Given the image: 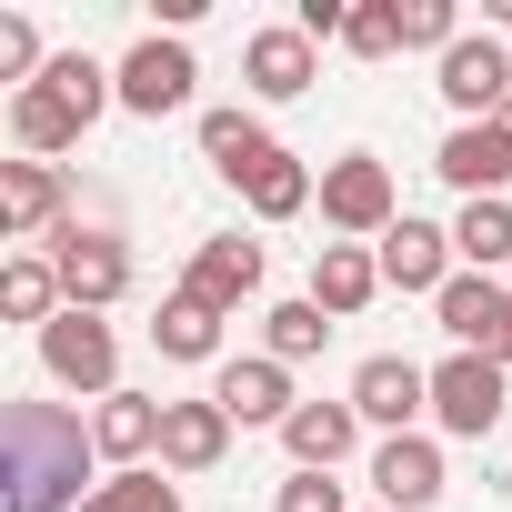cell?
<instances>
[{"mask_svg": "<svg viewBox=\"0 0 512 512\" xmlns=\"http://www.w3.org/2000/svg\"><path fill=\"white\" fill-rule=\"evenodd\" d=\"M91 482V422L61 402H0V512H81Z\"/></svg>", "mask_w": 512, "mask_h": 512, "instance_id": "6da1fadb", "label": "cell"}, {"mask_svg": "<svg viewBox=\"0 0 512 512\" xmlns=\"http://www.w3.org/2000/svg\"><path fill=\"white\" fill-rule=\"evenodd\" d=\"M111 91H121V111H131V121H171V111H191L201 61H191V41H181V31H141V41L111 61Z\"/></svg>", "mask_w": 512, "mask_h": 512, "instance_id": "7a4b0ae2", "label": "cell"}, {"mask_svg": "<svg viewBox=\"0 0 512 512\" xmlns=\"http://www.w3.org/2000/svg\"><path fill=\"white\" fill-rule=\"evenodd\" d=\"M402 221V191H392V161L382 151H342V161H322V231H342V241H382Z\"/></svg>", "mask_w": 512, "mask_h": 512, "instance_id": "3957f363", "label": "cell"}, {"mask_svg": "<svg viewBox=\"0 0 512 512\" xmlns=\"http://www.w3.org/2000/svg\"><path fill=\"white\" fill-rule=\"evenodd\" d=\"M41 372L81 402H111L121 392V332L101 312H61V322H41Z\"/></svg>", "mask_w": 512, "mask_h": 512, "instance_id": "277c9868", "label": "cell"}, {"mask_svg": "<svg viewBox=\"0 0 512 512\" xmlns=\"http://www.w3.org/2000/svg\"><path fill=\"white\" fill-rule=\"evenodd\" d=\"M502 402H512V382H502L492 352H442L432 362V422L452 442H492L502 432Z\"/></svg>", "mask_w": 512, "mask_h": 512, "instance_id": "5b68a950", "label": "cell"}, {"mask_svg": "<svg viewBox=\"0 0 512 512\" xmlns=\"http://www.w3.org/2000/svg\"><path fill=\"white\" fill-rule=\"evenodd\" d=\"M432 91L452 101V121H502V101H512V41L462 31V41L432 61Z\"/></svg>", "mask_w": 512, "mask_h": 512, "instance_id": "8992f818", "label": "cell"}, {"mask_svg": "<svg viewBox=\"0 0 512 512\" xmlns=\"http://www.w3.org/2000/svg\"><path fill=\"white\" fill-rule=\"evenodd\" d=\"M51 262H61L71 312H111V302L131 292V241H121V231H101V221H61Z\"/></svg>", "mask_w": 512, "mask_h": 512, "instance_id": "52a82bcc", "label": "cell"}, {"mask_svg": "<svg viewBox=\"0 0 512 512\" xmlns=\"http://www.w3.org/2000/svg\"><path fill=\"white\" fill-rule=\"evenodd\" d=\"M262 282H272V251L251 241V231H211V241H191V262H181V292L211 302V312L262 302Z\"/></svg>", "mask_w": 512, "mask_h": 512, "instance_id": "ba28073f", "label": "cell"}, {"mask_svg": "<svg viewBox=\"0 0 512 512\" xmlns=\"http://www.w3.org/2000/svg\"><path fill=\"white\" fill-rule=\"evenodd\" d=\"M352 412H362V432H422V412H432V372L412 362V352H372L362 372H352V392H342Z\"/></svg>", "mask_w": 512, "mask_h": 512, "instance_id": "9c48e42d", "label": "cell"}, {"mask_svg": "<svg viewBox=\"0 0 512 512\" xmlns=\"http://www.w3.org/2000/svg\"><path fill=\"white\" fill-rule=\"evenodd\" d=\"M322 81V41H302L292 21H262L241 41V91H251V111H282V101H302Z\"/></svg>", "mask_w": 512, "mask_h": 512, "instance_id": "30bf717a", "label": "cell"}, {"mask_svg": "<svg viewBox=\"0 0 512 512\" xmlns=\"http://www.w3.org/2000/svg\"><path fill=\"white\" fill-rule=\"evenodd\" d=\"M211 402H221L241 432H262V422L282 432V422L302 412V392H292V362H272V352H231V362L211 372Z\"/></svg>", "mask_w": 512, "mask_h": 512, "instance_id": "8fae6325", "label": "cell"}, {"mask_svg": "<svg viewBox=\"0 0 512 512\" xmlns=\"http://www.w3.org/2000/svg\"><path fill=\"white\" fill-rule=\"evenodd\" d=\"M372 251H382V292H422V302H442V282L462 272L452 231H442V221H412V211H402V221H392Z\"/></svg>", "mask_w": 512, "mask_h": 512, "instance_id": "7c38bea8", "label": "cell"}, {"mask_svg": "<svg viewBox=\"0 0 512 512\" xmlns=\"http://www.w3.org/2000/svg\"><path fill=\"white\" fill-rule=\"evenodd\" d=\"M442 442L432 432H392V442H372V502L382 512H432L442 502Z\"/></svg>", "mask_w": 512, "mask_h": 512, "instance_id": "4fadbf2b", "label": "cell"}, {"mask_svg": "<svg viewBox=\"0 0 512 512\" xmlns=\"http://www.w3.org/2000/svg\"><path fill=\"white\" fill-rule=\"evenodd\" d=\"M432 171L462 201H512V131L502 121H452V141L432 151Z\"/></svg>", "mask_w": 512, "mask_h": 512, "instance_id": "5bb4252c", "label": "cell"}, {"mask_svg": "<svg viewBox=\"0 0 512 512\" xmlns=\"http://www.w3.org/2000/svg\"><path fill=\"white\" fill-rule=\"evenodd\" d=\"M432 322L452 332V352H492L502 322H512V282H492V272H452L442 302H432Z\"/></svg>", "mask_w": 512, "mask_h": 512, "instance_id": "9a60e30c", "label": "cell"}, {"mask_svg": "<svg viewBox=\"0 0 512 512\" xmlns=\"http://www.w3.org/2000/svg\"><path fill=\"white\" fill-rule=\"evenodd\" d=\"M231 412L201 392V402H161V472H221V452H231Z\"/></svg>", "mask_w": 512, "mask_h": 512, "instance_id": "2e32d148", "label": "cell"}, {"mask_svg": "<svg viewBox=\"0 0 512 512\" xmlns=\"http://www.w3.org/2000/svg\"><path fill=\"white\" fill-rule=\"evenodd\" d=\"M61 211H71L61 161H0V231H11V241H41Z\"/></svg>", "mask_w": 512, "mask_h": 512, "instance_id": "e0dca14e", "label": "cell"}, {"mask_svg": "<svg viewBox=\"0 0 512 512\" xmlns=\"http://www.w3.org/2000/svg\"><path fill=\"white\" fill-rule=\"evenodd\" d=\"M272 151H282V141H272V121L251 111V101H221V111H201V161H211L231 191H241L251 171H262Z\"/></svg>", "mask_w": 512, "mask_h": 512, "instance_id": "ac0fdd59", "label": "cell"}, {"mask_svg": "<svg viewBox=\"0 0 512 512\" xmlns=\"http://www.w3.org/2000/svg\"><path fill=\"white\" fill-rule=\"evenodd\" d=\"M91 452H101L111 472H141V462L161 452V402H151V392H111V402H91Z\"/></svg>", "mask_w": 512, "mask_h": 512, "instance_id": "d6986e66", "label": "cell"}, {"mask_svg": "<svg viewBox=\"0 0 512 512\" xmlns=\"http://www.w3.org/2000/svg\"><path fill=\"white\" fill-rule=\"evenodd\" d=\"M372 292H382V251H372V241H322V251H312V302H322L332 322L372 312Z\"/></svg>", "mask_w": 512, "mask_h": 512, "instance_id": "ffe728a7", "label": "cell"}, {"mask_svg": "<svg viewBox=\"0 0 512 512\" xmlns=\"http://www.w3.org/2000/svg\"><path fill=\"white\" fill-rule=\"evenodd\" d=\"M352 442H362V412H352V402H302V412L282 422L292 472H342V462H352Z\"/></svg>", "mask_w": 512, "mask_h": 512, "instance_id": "44dd1931", "label": "cell"}, {"mask_svg": "<svg viewBox=\"0 0 512 512\" xmlns=\"http://www.w3.org/2000/svg\"><path fill=\"white\" fill-rule=\"evenodd\" d=\"M81 111L51 91V81H31V91H11V141H21V161H61V151H81Z\"/></svg>", "mask_w": 512, "mask_h": 512, "instance_id": "7402d4cb", "label": "cell"}, {"mask_svg": "<svg viewBox=\"0 0 512 512\" xmlns=\"http://www.w3.org/2000/svg\"><path fill=\"white\" fill-rule=\"evenodd\" d=\"M221 322H231V312H211V302H191V292H161L151 352H161V362H211V372H221Z\"/></svg>", "mask_w": 512, "mask_h": 512, "instance_id": "603a6c76", "label": "cell"}, {"mask_svg": "<svg viewBox=\"0 0 512 512\" xmlns=\"http://www.w3.org/2000/svg\"><path fill=\"white\" fill-rule=\"evenodd\" d=\"M0 312H11V322H61L71 312V292H61V262H51V251H11V262H0Z\"/></svg>", "mask_w": 512, "mask_h": 512, "instance_id": "cb8c5ba5", "label": "cell"}, {"mask_svg": "<svg viewBox=\"0 0 512 512\" xmlns=\"http://www.w3.org/2000/svg\"><path fill=\"white\" fill-rule=\"evenodd\" d=\"M241 201H251V221H292V211H312V201H322V171H312L302 151H272L262 171L241 181Z\"/></svg>", "mask_w": 512, "mask_h": 512, "instance_id": "d4e9b609", "label": "cell"}, {"mask_svg": "<svg viewBox=\"0 0 512 512\" xmlns=\"http://www.w3.org/2000/svg\"><path fill=\"white\" fill-rule=\"evenodd\" d=\"M452 251H462V272H512V201H462L452 221Z\"/></svg>", "mask_w": 512, "mask_h": 512, "instance_id": "484cf974", "label": "cell"}, {"mask_svg": "<svg viewBox=\"0 0 512 512\" xmlns=\"http://www.w3.org/2000/svg\"><path fill=\"white\" fill-rule=\"evenodd\" d=\"M322 342H332V312H322L312 292H292V302L262 312V352H272V362H312Z\"/></svg>", "mask_w": 512, "mask_h": 512, "instance_id": "4316f807", "label": "cell"}, {"mask_svg": "<svg viewBox=\"0 0 512 512\" xmlns=\"http://www.w3.org/2000/svg\"><path fill=\"white\" fill-rule=\"evenodd\" d=\"M41 81H51V91H61V101H71L81 121H101V111H121V91H111V71H101L91 51H51V71H41Z\"/></svg>", "mask_w": 512, "mask_h": 512, "instance_id": "83f0119b", "label": "cell"}, {"mask_svg": "<svg viewBox=\"0 0 512 512\" xmlns=\"http://www.w3.org/2000/svg\"><path fill=\"white\" fill-rule=\"evenodd\" d=\"M81 512H181V482H171L161 462H141V472H111Z\"/></svg>", "mask_w": 512, "mask_h": 512, "instance_id": "f1b7e54d", "label": "cell"}, {"mask_svg": "<svg viewBox=\"0 0 512 512\" xmlns=\"http://www.w3.org/2000/svg\"><path fill=\"white\" fill-rule=\"evenodd\" d=\"M342 51H352V61H392V51H402V0H362L352 31H342Z\"/></svg>", "mask_w": 512, "mask_h": 512, "instance_id": "f546056e", "label": "cell"}, {"mask_svg": "<svg viewBox=\"0 0 512 512\" xmlns=\"http://www.w3.org/2000/svg\"><path fill=\"white\" fill-rule=\"evenodd\" d=\"M462 41V11H452V0H402V51H452Z\"/></svg>", "mask_w": 512, "mask_h": 512, "instance_id": "4dcf8cb0", "label": "cell"}, {"mask_svg": "<svg viewBox=\"0 0 512 512\" xmlns=\"http://www.w3.org/2000/svg\"><path fill=\"white\" fill-rule=\"evenodd\" d=\"M272 512H352V492H342L332 472H292V482L272 492Z\"/></svg>", "mask_w": 512, "mask_h": 512, "instance_id": "1f68e13d", "label": "cell"}, {"mask_svg": "<svg viewBox=\"0 0 512 512\" xmlns=\"http://www.w3.org/2000/svg\"><path fill=\"white\" fill-rule=\"evenodd\" d=\"M492 362H502V372H512V322H502V342H492Z\"/></svg>", "mask_w": 512, "mask_h": 512, "instance_id": "d6a6232c", "label": "cell"}, {"mask_svg": "<svg viewBox=\"0 0 512 512\" xmlns=\"http://www.w3.org/2000/svg\"><path fill=\"white\" fill-rule=\"evenodd\" d=\"M502 131H512V101H502Z\"/></svg>", "mask_w": 512, "mask_h": 512, "instance_id": "836d02e7", "label": "cell"}, {"mask_svg": "<svg viewBox=\"0 0 512 512\" xmlns=\"http://www.w3.org/2000/svg\"><path fill=\"white\" fill-rule=\"evenodd\" d=\"M372 512H382V502H372Z\"/></svg>", "mask_w": 512, "mask_h": 512, "instance_id": "e575fe53", "label": "cell"}]
</instances>
